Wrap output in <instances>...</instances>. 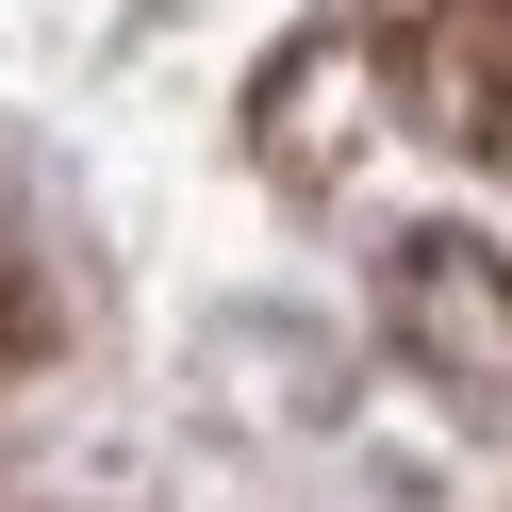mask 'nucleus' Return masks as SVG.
<instances>
[{"label":"nucleus","mask_w":512,"mask_h":512,"mask_svg":"<svg viewBox=\"0 0 512 512\" xmlns=\"http://www.w3.org/2000/svg\"><path fill=\"white\" fill-rule=\"evenodd\" d=\"M0 331H17V281H0Z\"/></svg>","instance_id":"obj_3"},{"label":"nucleus","mask_w":512,"mask_h":512,"mask_svg":"<svg viewBox=\"0 0 512 512\" xmlns=\"http://www.w3.org/2000/svg\"><path fill=\"white\" fill-rule=\"evenodd\" d=\"M380 314H397V347H430V380H463V397H512V265L463 232H413L397 265H380Z\"/></svg>","instance_id":"obj_1"},{"label":"nucleus","mask_w":512,"mask_h":512,"mask_svg":"<svg viewBox=\"0 0 512 512\" xmlns=\"http://www.w3.org/2000/svg\"><path fill=\"white\" fill-rule=\"evenodd\" d=\"M446 83H463V116L512 149V0H463V34H446Z\"/></svg>","instance_id":"obj_2"}]
</instances>
